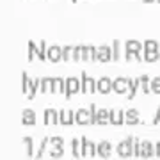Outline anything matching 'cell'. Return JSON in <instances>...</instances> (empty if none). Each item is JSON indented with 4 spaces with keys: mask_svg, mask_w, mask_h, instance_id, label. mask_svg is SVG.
<instances>
[{
    "mask_svg": "<svg viewBox=\"0 0 160 160\" xmlns=\"http://www.w3.org/2000/svg\"><path fill=\"white\" fill-rule=\"evenodd\" d=\"M144 61L146 62H155L160 59V45L155 39H146L144 41Z\"/></svg>",
    "mask_w": 160,
    "mask_h": 160,
    "instance_id": "cell-1",
    "label": "cell"
},
{
    "mask_svg": "<svg viewBox=\"0 0 160 160\" xmlns=\"http://www.w3.org/2000/svg\"><path fill=\"white\" fill-rule=\"evenodd\" d=\"M133 135H130V137H126L125 141H121L119 144H118V155H119L121 158H128V157H132L133 155Z\"/></svg>",
    "mask_w": 160,
    "mask_h": 160,
    "instance_id": "cell-2",
    "label": "cell"
},
{
    "mask_svg": "<svg viewBox=\"0 0 160 160\" xmlns=\"http://www.w3.org/2000/svg\"><path fill=\"white\" fill-rule=\"evenodd\" d=\"M130 84H132V78L128 77H118L114 78V84H112V91L118 92V94H128V89H130Z\"/></svg>",
    "mask_w": 160,
    "mask_h": 160,
    "instance_id": "cell-3",
    "label": "cell"
},
{
    "mask_svg": "<svg viewBox=\"0 0 160 160\" xmlns=\"http://www.w3.org/2000/svg\"><path fill=\"white\" fill-rule=\"evenodd\" d=\"M80 89H82V82H80L78 78H75V77H69V78H66V98H69L71 94H75V92H78Z\"/></svg>",
    "mask_w": 160,
    "mask_h": 160,
    "instance_id": "cell-4",
    "label": "cell"
},
{
    "mask_svg": "<svg viewBox=\"0 0 160 160\" xmlns=\"http://www.w3.org/2000/svg\"><path fill=\"white\" fill-rule=\"evenodd\" d=\"M96 80L91 78L87 73H82V91L87 94H92V92H96Z\"/></svg>",
    "mask_w": 160,
    "mask_h": 160,
    "instance_id": "cell-5",
    "label": "cell"
},
{
    "mask_svg": "<svg viewBox=\"0 0 160 160\" xmlns=\"http://www.w3.org/2000/svg\"><path fill=\"white\" fill-rule=\"evenodd\" d=\"M75 123H78V125H91V110L89 109L75 110Z\"/></svg>",
    "mask_w": 160,
    "mask_h": 160,
    "instance_id": "cell-6",
    "label": "cell"
},
{
    "mask_svg": "<svg viewBox=\"0 0 160 160\" xmlns=\"http://www.w3.org/2000/svg\"><path fill=\"white\" fill-rule=\"evenodd\" d=\"M98 153V146L92 144L87 137H82V157H94Z\"/></svg>",
    "mask_w": 160,
    "mask_h": 160,
    "instance_id": "cell-7",
    "label": "cell"
},
{
    "mask_svg": "<svg viewBox=\"0 0 160 160\" xmlns=\"http://www.w3.org/2000/svg\"><path fill=\"white\" fill-rule=\"evenodd\" d=\"M46 57H48V61H50V62H59V61H62V48H61L59 45L48 46Z\"/></svg>",
    "mask_w": 160,
    "mask_h": 160,
    "instance_id": "cell-8",
    "label": "cell"
},
{
    "mask_svg": "<svg viewBox=\"0 0 160 160\" xmlns=\"http://www.w3.org/2000/svg\"><path fill=\"white\" fill-rule=\"evenodd\" d=\"M96 61H100V62H109V61H112V48L109 45L98 46V59Z\"/></svg>",
    "mask_w": 160,
    "mask_h": 160,
    "instance_id": "cell-9",
    "label": "cell"
},
{
    "mask_svg": "<svg viewBox=\"0 0 160 160\" xmlns=\"http://www.w3.org/2000/svg\"><path fill=\"white\" fill-rule=\"evenodd\" d=\"M112 84H114V80H110L109 77H102V78L96 82L98 92H102V94H107V92H110V89H112Z\"/></svg>",
    "mask_w": 160,
    "mask_h": 160,
    "instance_id": "cell-10",
    "label": "cell"
},
{
    "mask_svg": "<svg viewBox=\"0 0 160 160\" xmlns=\"http://www.w3.org/2000/svg\"><path fill=\"white\" fill-rule=\"evenodd\" d=\"M59 123H61V125H73L75 123V112L73 110H61V112H59Z\"/></svg>",
    "mask_w": 160,
    "mask_h": 160,
    "instance_id": "cell-11",
    "label": "cell"
},
{
    "mask_svg": "<svg viewBox=\"0 0 160 160\" xmlns=\"http://www.w3.org/2000/svg\"><path fill=\"white\" fill-rule=\"evenodd\" d=\"M110 123H112V125H123V123H125V110L123 109H112L110 110Z\"/></svg>",
    "mask_w": 160,
    "mask_h": 160,
    "instance_id": "cell-12",
    "label": "cell"
},
{
    "mask_svg": "<svg viewBox=\"0 0 160 160\" xmlns=\"http://www.w3.org/2000/svg\"><path fill=\"white\" fill-rule=\"evenodd\" d=\"M110 153H112V144L109 141H102V142L98 144V155L102 158H109Z\"/></svg>",
    "mask_w": 160,
    "mask_h": 160,
    "instance_id": "cell-13",
    "label": "cell"
},
{
    "mask_svg": "<svg viewBox=\"0 0 160 160\" xmlns=\"http://www.w3.org/2000/svg\"><path fill=\"white\" fill-rule=\"evenodd\" d=\"M73 61H87V46L78 45L73 50Z\"/></svg>",
    "mask_w": 160,
    "mask_h": 160,
    "instance_id": "cell-14",
    "label": "cell"
},
{
    "mask_svg": "<svg viewBox=\"0 0 160 160\" xmlns=\"http://www.w3.org/2000/svg\"><path fill=\"white\" fill-rule=\"evenodd\" d=\"M59 123V112L53 109L45 110V125H57Z\"/></svg>",
    "mask_w": 160,
    "mask_h": 160,
    "instance_id": "cell-15",
    "label": "cell"
},
{
    "mask_svg": "<svg viewBox=\"0 0 160 160\" xmlns=\"http://www.w3.org/2000/svg\"><path fill=\"white\" fill-rule=\"evenodd\" d=\"M22 123L23 125H27V126H32L36 123V112L34 110H30V109H25L22 112Z\"/></svg>",
    "mask_w": 160,
    "mask_h": 160,
    "instance_id": "cell-16",
    "label": "cell"
},
{
    "mask_svg": "<svg viewBox=\"0 0 160 160\" xmlns=\"http://www.w3.org/2000/svg\"><path fill=\"white\" fill-rule=\"evenodd\" d=\"M125 121L128 125H137L139 123V110L137 109H128L125 112Z\"/></svg>",
    "mask_w": 160,
    "mask_h": 160,
    "instance_id": "cell-17",
    "label": "cell"
},
{
    "mask_svg": "<svg viewBox=\"0 0 160 160\" xmlns=\"http://www.w3.org/2000/svg\"><path fill=\"white\" fill-rule=\"evenodd\" d=\"M96 123L98 125H107V123H110V110H107V109H100L98 110Z\"/></svg>",
    "mask_w": 160,
    "mask_h": 160,
    "instance_id": "cell-18",
    "label": "cell"
},
{
    "mask_svg": "<svg viewBox=\"0 0 160 160\" xmlns=\"http://www.w3.org/2000/svg\"><path fill=\"white\" fill-rule=\"evenodd\" d=\"M38 89L41 91V78H34L32 82H30L29 91H27V98H29V100H32V98L36 96V92H38Z\"/></svg>",
    "mask_w": 160,
    "mask_h": 160,
    "instance_id": "cell-19",
    "label": "cell"
},
{
    "mask_svg": "<svg viewBox=\"0 0 160 160\" xmlns=\"http://www.w3.org/2000/svg\"><path fill=\"white\" fill-rule=\"evenodd\" d=\"M125 50H130V52H142L144 50V45L139 43L137 39H128L125 43Z\"/></svg>",
    "mask_w": 160,
    "mask_h": 160,
    "instance_id": "cell-20",
    "label": "cell"
},
{
    "mask_svg": "<svg viewBox=\"0 0 160 160\" xmlns=\"http://www.w3.org/2000/svg\"><path fill=\"white\" fill-rule=\"evenodd\" d=\"M53 80L52 77H45L41 78V92H53Z\"/></svg>",
    "mask_w": 160,
    "mask_h": 160,
    "instance_id": "cell-21",
    "label": "cell"
},
{
    "mask_svg": "<svg viewBox=\"0 0 160 160\" xmlns=\"http://www.w3.org/2000/svg\"><path fill=\"white\" fill-rule=\"evenodd\" d=\"M23 146H25V155H27V157H36V153H34V139L32 137H23Z\"/></svg>",
    "mask_w": 160,
    "mask_h": 160,
    "instance_id": "cell-22",
    "label": "cell"
},
{
    "mask_svg": "<svg viewBox=\"0 0 160 160\" xmlns=\"http://www.w3.org/2000/svg\"><path fill=\"white\" fill-rule=\"evenodd\" d=\"M53 92H66V78L55 77V80H53Z\"/></svg>",
    "mask_w": 160,
    "mask_h": 160,
    "instance_id": "cell-23",
    "label": "cell"
},
{
    "mask_svg": "<svg viewBox=\"0 0 160 160\" xmlns=\"http://www.w3.org/2000/svg\"><path fill=\"white\" fill-rule=\"evenodd\" d=\"M27 59H29V62H32L34 61V57H38V45H36L34 41H29L27 43Z\"/></svg>",
    "mask_w": 160,
    "mask_h": 160,
    "instance_id": "cell-24",
    "label": "cell"
},
{
    "mask_svg": "<svg viewBox=\"0 0 160 160\" xmlns=\"http://www.w3.org/2000/svg\"><path fill=\"white\" fill-rule=\"evenodd\" d=\"M50 146V137H43L39 142V148H38V151H36V158H41L43 155H45L46 148Z\"/></svg>",
    "mask_w": 160,
    "mask_h": 160,
    "instance_id": "cell-25",
    "label": "cell"
},
{
    "mask_svg": "<svg viewBox=\"0 0 160 160\" xmlns=\"http://www.w3.org/2000/svg\"><path fill=\"white\" fill-rule=\"evenodd\" d=\"M139 78H141V91H142L144 94H148V92L151 91V80H149V77L148 75H141Z\"/></svg>",
    "mask_w": 160,
    "mask_h": 160,
    "instance_id": "cell-26",
    "label": "cell"
},
{
    "mask_svg": "<svg viewBox=\"0 0 160 160\" xmlns=\"http://www.w3.org/2000/svg\"><path fill=\"white\" fill-rule=\"evenodd\" d=\"M153 155H155L153 144L149 142V141H144L142 142V158H149V157H153Z\"/></svg>",
    "mask_w": 160,
    "mask_h": 160,
    "instance_id": "cell-27",
    "label": "cell"
},
{
    "mask_svg": "<svg viewBox=\"0 0 160 160\" xmlns=\"http://www.w3.org/2000/svg\"><path fill=\"white\" fill-rule=\"evenodd\" d=\"M121 59V41L114 39L112 41V61H119Z\"/></svg>",
    "mask_w": 160,
    "mask_h": 160,
    "instance_id": "cell-28",
    "label": "cell"
},
{
    "mask_svg": "<svg viewBox=\"0 0 160 160\" xmlns=\"http://www.w3.org/2000/svg\"><path fill=\"white\" fill-rule=\"evenodd\" d=\"M71 149H73V157L75 158H80V157H82V141L73 139V141H71Z\"/></svg>",
    "mask_w": 160,
    "mask_h": 160,
    "instance_id": "cell-29",
    "label": "cell"
},
{
    "mask_svg": "<svg viewBox=\"0 0 160 160\" xmlns=\"http://www.w3.org/2000/svg\"><path fill=\"white\" fill-rule=\"evenodd\" d=\"M46 52H48V46H46L45 41L41 39L39 45H38V57H39V61H48V57H46Z\"/></svg>",
    "mask_w": 160,
    "mask_h": 160,
    "instance_id": "cell-30",
    "label": "cell"
},
{
    "mask_svg": "<svg viewBox=\"0 0 160 160\" xmlns=\"http://www.w3.org/2000/svg\"><path fill=\"white\" fill-rule=\"evenodd\" d=\"M141 87V78H133L130 84V89H128V98H135V94H137V89Z\"/></svg>",
    "mask_w": 160,
    "mask_h": 160,
    "instance_id": "cell-31",
    "label": "cell"
},
{
    "mask_svg": "<svg viewBox=\"0 0 160 160\" xmlns=\"http://www.w3.org/2000/svg\"><path fill=\"white\" fill-rule=\"evenodd\" d=\"M125 59L126 61H144V55H141V52H130V50H125Z\"/></svg>",
    "mask_w": 160,
    "mask_h": 160,
    "instance_id": "cell-32",
    "label": "cell"
},
{
    "mask_svg": "<svg viewBox=\"0 0 160 160\" xmlns=\"http://www.w3.org/2000/svg\"><path fill=\"white\" fill-rule=\"evenodd\" d=\"M48 153H50L52 158H61L64 155V149H62V146H50Z\"/></svg>",
    "mask_w": 160,
    "mask_h": 160,
    "instance_id": "cell-33",
    "label": "cell"
},
{
    "mask_svg": "<svg viewBox=\"0 0 160 160\" xmlns=\"http://www.w3.org/2000/svg\"><path fill=\"white\" fill-rule=\"evenodd\" d=\"M73 50H75V46H69V45L62 46V61L68 62L69 59H73Z\"/></svg>",
    "mask_w": 160,
    "mask_h": 160,
    "instance_id": "cell-34",
    "label": "cell"
},
{
    "mask_svg": "<svg viewBox=\"0 0 160 160\" xmlns=\"http://www.w3.org/2000/svg\"><path fill=\"white\" fill-rule=\"evenodd\" d=\"M30 82H32V80L29 78V75H27L25 71H23V73H22V92H23V94H27V91H29V86H30Z\"/></svg>",
    "mask_w": 160,
    "mask_h": 160,
    "instance_id": "cell-35",
    "label": "cell"
},
{
    "mask_svg": "<svg viewBox=\"0 0 160 160\" xmlns=\"http://www.w3.org/2000/svg\"><path fill=\"white\" fill-rule=\"evenodd\" d=\"M133 157H142V142L137 137L133 139Z\"/></svg>",
    "mask_w": 160,
    "mask_h": 160,
    "instance_id": "cell-36",
    "label": "cell"
},
{
    "mask_svg": "<svg viewBox=\"0 0 160 160\" xmlns=\"http://www.w3.org/2000/svg\"><path fill=\"white\" fill-rule=\"evenodd\" d=\"M151 91L157 92V94H160V77L151 78Z\"/></svg>",
    "mask_w": 160,
    "mask_h": 160,
    "instance_id": "cell-37",
    "label": "cell"
},
{
    "mask_svg": "<svg viewBox=\"0 0 160 160\" xmlns=\"http://www.w3.org/2000/svg\"><path fill=\"white\" fill-rule=\"evenodd\" d=\"M64 144V139L55 135V137H50V146H62Z\"/></svg>",
    "mask_w": 160,
    "mask_h": 160,
    "instance_id": "cell-38",
    "label": "cell"
},
{
    "mask_svg": "<svg viewBox=\"0 0 160 160\" xmlns=\"http://www.w3.org/2000/svg\"><path fill=\"white\" fill-rule=\"evenodd\" d=\"M89 110H91V125H96V116H98L96 105H94V103H92L91 107H89Z\"/></svg>",
    "mask_w": 160,
    "mask_h": 160,
    "instance_id": "cell-39",
    "label": "cell"
},
{
    "mask_svg": "<svg viewBox=\"0 0 160 160\" xmlns=\"http://www.w3.org/2000/svg\"><path fill=\"white\" fill-rule=\"evenodd\" d=\"M157 123H160V107H158V110H157V114L153 116V125H157Z\"/></svg>",
    "mask_w": 160,
    "mask_h": 160,
    "instance_id": "cell-40",
    "label": "cell"
},
{
    "mask_svg": "<svg viewBox=\"0 0 160 160\" xmlns=\"http://www.w3.org/2000/svg\"><path fill=\"white\" fill-rule=\"evenodd\" d=\"M155 155H157V157H160V141L155 144Z\"/></svg>",
    "mask_w": 160,
    "mask_h": 160,
    "instance_id": "cell-41",
    "label": "cell"
},
{
    "mask_svg": "<svg viewBox=\"0 0 160 160\" xmlns=\"http://www.w3.org/2000/svg\"><path fill=\"white\" fill-rule=\"evenodd\" d=\"M144 2H155V0H144Z\"/></svg>",
    "mask_w": 160,
    "mask_h": 160,
    "instance_id": "cell-42",
    "label": "cell"
},
{
    "mask_svg": "<svg viewBox=\"0 0 160 160\" xmlns=\"http://www.w3.org/2000/svg\"><path fill=\"white\" fill-rule=\"evenodd\" d=\"M155 2H160V0H155Z\"/></svg>",
    "mask_w": 160,
    "mask_h": 160,
    "instance_id": "cell-43",
    "label": "cell"
},
{
    "mask_svg": "<svg viewBox=\"0 0 160 160\" xmlns=\"http://www.w3.org/2000/svg\"><path fill=\"white\" fill-rule=\"evenodd\" d=\"M73 2H77V0H73Z\"/></svg>",
    "mask_w": 160,
    "mask_h": 160,
    "instance_id": "cell-44",
    "label": "cell"
}]
</instances>
